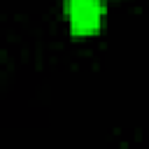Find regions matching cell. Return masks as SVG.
<instances>
[{
	"label": "cell",
	"instance_id": "cell-1",
	"mask_svg": "<svg viewBox=\"0 0 149 149\" xmlns=\"http://www.w3.org/2000/svg\"><path fill=\"white\" fill-rule=\"evenodd\" d=\"M65 14L74 35H91L105 19V5L100 0H68Z\"/></svg>",
	"mask_w": 149,
	"mask_h": 149
}]
</instances>
